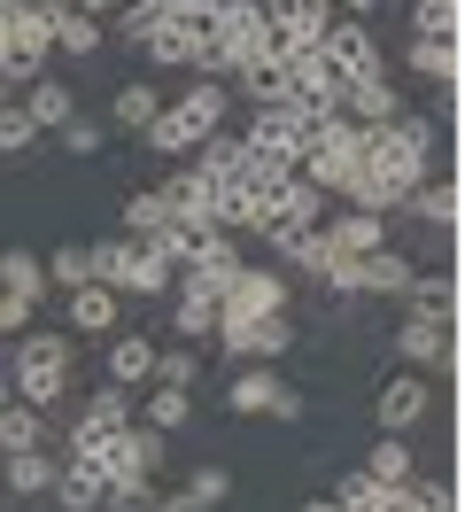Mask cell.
<instances>
[{"mask_svg": "<svg viewBox=\"0 0 465 512\" xmlns=\"http://www.w3.org/2000/svg\"><path fill=\"white\" fill-rule=\"evenodd\" d=\"M427 163H434V125L419 109H403L396 125H365V171L396 194V210L411 187H427Z\"/></svg>", "mask_w": 465, "mask_h": 512, "instance_id": "obj_1", "label": "cell"}, {"mask_svg": "<svg viewBox=\"0 0 465 512\" xmlns=\"http://www.w3.org/2000/svg\"><path fill=\"white\" fill-rule=\"evenodd\" d=\"M70 334H16V350H8V373L0 381L16 388V404H39V412H55L62 396H70Z\"/></svg>", "mask_w": 465, "mask_h": 512, "instance_id": "obj_2", "label": "cell"}, {"mask_svg": "<svg viewBox=\"0 0 465 512\" xmlns=\"http://www.w3.org/2000/svg\"><path fill=\"white\" fill-rule=\"evenodd\" d=\"M55 8L62 0H16L0 16V78H47V47H55Z\"/></svg>", "mask_w": 465, "mask_h": 512, "instance_id": "obj_3", "label": "cell"}, {"mask_svg": "<svg viewBox=\"0 0 465 512\" xmlns=\"http://www.w3.org/2000/svg\"><path fill=\"white\" fill-rule=\"evenodd\" d=\"M357 171H365V125H349L341 109H326V117H318V140H310V156L295 163V179H310L318 194H341Z\"/></svg>", "mask_w": 465, "mask_h": 512, "instance_id": "obj_4", "label": "cell"}, {"mask_svg": "<svg viewBox=\"0 0 465 512\" xmlns=\"http://www.w3.org/2000/svg\"><path fill=\"white\" fill-rule=\"evenodd\" d=\"M310 140H318V109H295V101H272V109H256L241 132V148L248 156H264V163H295L310 156Z\"/></svg>", "mask_w": 465, "mask_h": 512, "instance_id": "obj_5", "label": "cell"}, {"mask_svg": "<svg viewBox=\"0 0 465 512\" xmlns=\"http://www.w3.org/2000/svg\"><path fill=\"white\" fill-rule=\"evenodd\" d=\"M163 458H171V435H155V427H117L109 443H101V474H109V497L117 489H148L155 474H163Z\"/></svg>", "mask_w": 465, "mask_h": 512, "instance_id": "obj_6", "label": "cell"}, {"mask_svg": "<svg viewBox=\"0 0 465 512\" xmlns=\"http://www.w3.org/2000/svg\"><path fill=\"white\" fill-rule=\"evenodd\" d=\"M318 55L334 63L341 86H357V78H388V55H380L372 24H349V16H326V32H318Z\"/></svg>", "mask_w": 465, "mask_h": 512, "instance_id": "obj_7", "label": "cell"}, {"mask_svg": "<svg viewBox=\"0 0 465 512\" xmlns=\"http://www.w3.org/2000/svg\"><path fill=\"white\" fill-rule=\"evenodd\" d=\"M264 311H295V295H287V272L272 264H241L225 295H217V319H264Z\"/></svg>", "mask_w": 465, "mask_h": 512, "instance_id": "obj_8", "label": "cell"}, {"mask_svg": "<svg viewBox=\"0 0 465 512\" xmlns=\"http://www.w3.org/2000/svg\"><path fill=\"white\" fill-rule=\"evenodd\" d=\"M396 357L411 365V373L450 365V311H434V303L411 295V311H403V326H396Z\"/></svg>", "mask_w": 465, "mask_h": 512, "instance_id": "obj_9", "label": "cell"}, {"mask_svg": "<svg viewBox=\"0 0 465 512\" xmlns=\"http://www.w3.org/2000/svg\"><path fill=\"white\" fill-rule=\"evenodd\" d=\"M225 404L248 412V419H303V396L279 381L272 365H241V373L225 381Z\"/></svg>", "mask_w": 465, "mask_h": 512, "instance_id": "obj_10", "label": "cell"}, {"mask_svg": "<svg viewBox=\"0 0 465 512\" xmlns=\"http://www.w3.org/2000/svg\"><path fill=\"white\" fill-rule=\"evenodd\" d=\"M117 427H132V388L101 381V388L86 396V412L70 419V435H62V450H86V458H101V443H109Z\"/></svg>", "mask_w": 465, "mask_h": 512, "instance_id": "obj_11", "label": "cell"}, {"mask_svg": "<svg viewBox=\"0 0 465 512\" xmlns=\"http://www.w3.org/2000/svg\"><path fill=\"white\" fill-rule=\"evenodd\" d=\"M62 512H101L109 505V474H101V458H86V450H62L55 458V489H47Z\"/></svg>", "mask_w": 465, "mask_h": 512, "instance_id": "obj_12", "label": "cell"}, {"mask_svg": "<svg viewBox=\"0 0 465 512\" xmlns=\"http://www.w3.org/2000/svg\"><path fill=\"white\" fill-rule=\"evenodd\" d=\"M380 435H411V427H427V412H434V388H427V373H396V381L380 388Z\"/></svg>", "mask_w": 465, "mask_h": 512, "instance_id": "obj_13", "label": "cell"}, {"mask_svg": "<svg viewBox=\"0 0 465 512\" xmlns=\"http://www.w3.org/2000/svg\"><path fill=\"white\" fill-rule=\"evenodd\" d=\"M287 101H295V109H318V117H326V109H341V78H334V63H326L318 47L287 63Z\"/></svg>", "mask_w": 465, "mask_h": 512, "instance_id": "obj_14", "label": "cell"}, {"mask_svg": "<svg viewBox=\"0 0 465 512\" xmlns=\"http://www.w3.org/2000/svg\"><path fill=\"white\" fill-rule=\"evenodd\" d=\"M318 218H326V194L310 187V179H287L279 202H272V218L256 225V233H264V241H287V233H303V225H318Z\"/></svg>", "mask_w": 465, "mask_h": 512, "instance_id": "obj_15", "label": "cell"}, {"mask_svg": "<svg viewBox=\"0 0 465 512\" xmlns=\"http://www.w3.org/2000/svg\"><path fill=\"white\" fill-rule=\"evenodd\" d=\"M109 288H117V295H171V256L155 249V241H132Z\"/></svg>", "mask_w": 465, "mask_h": 512, "instance_id": "obj_16", "label": "cell"}, {"mask_svg": "<svg viewBox=\"0 0 465 512\" xmlns=\"http://www.w3.org/2000/svg\"><path fill=\"white\" fill-rule=\"evenodd\" d=\"M341 117H349V125H396L403 117L396 78H357V86H341Z\"/></svg>", "mask_w": 465, "mask_h": 512, "instance_id": "obj_17", "label": "cell"}, {"mask_svg": "<svg viewBox=\"0 0 465 512\" xmlns=\"http://www.w3.org/2000/svg\"><path fill=\"white\" fill-rule=\"evenodd\" d=\"M124 295L117 288H101V280H86V288H70V303H62V311H70V334H101V342H109V334H117V311Z\"/></svg>", "mask_w": 465, "mask_h": 512, "instance_id": "obj_18", "label": "cell"}, {"mask_svg": "<svg viewBox=\"0 0 465 512\" xmlns=\"http://www.w3.org/2000/svg\"><path fill=\"white\" fill-rule=\"evenodd\" d=\"M411 288H419V264L411 256H396V249L357 256V295H411Z\"/></svg>", "mask_w": 465, "mask_h": 512, "instance_id": "obj_19", "label": "cell"}, {"mask_svg": "<svg viewBox=\"0 0 465 512\" xmlns=\"http://www.w3.org/2000/svg\"><path fill=\"white\" fill-rule=\"evenodd\" d=\"M318 233L334 241V256H372V249H388V218H372V210H341V218H326Z\"/></svg>", "mask_w": 465, "mask_h": 512, "instance_id": "obj_20", "label": "cell"}, {"mask_svg": "<svg viewBox=\"0 0 465 512\" xmlns=\"http://www.w3.org/2000/svg\"><path fill=\"white\" fill-rule=\"evenodd\" d=\"M0 481H8V497H47L55 489V450H8Z\"/></svg>", "mask_w": 465, "mask_h": 512, "instance_id": "obj_21", "label": "cell"}, {"mask_svg": "<svg viewBox=\"0 0 465 512\" xmlns=\"http://www.w3.org/2000/svg\"><path fill=\"white\" fill-rule=\"evenodd\" d=\"M163 194H171V218H179V225H210L217 187L202 179V171H171V179H163ZM210 233H217V225H210Z\"/></svg>", "mask_w": 465, "mask_h": 512, "instance_id": "obj_22", "label": "cell"}, {"mask_svg": "<svg viewBox=\"0 0 465 512\" xmlns=\"http://www.w3.org/2000/svg\"><path fill=\"white\" fill-rule=\"evenodd\" d=\"M148 148H155V156H194L202 132H194V117H186L179 101H163V109L148 117Z\"/></svg>", "mask_w": 465, "mask_h": 512, "instance_id": "obj_23", "label": "cell"}, {"mask_svg": "<svg viewBox=\"0 0 465 512\" xmlns=\"http://www.w3.org/2000/svg\"><path fill=\"white\" fill-rule=\"evenodd\" d=\"M8 450H47V412L39 404H16V396L0 404V458Z\"/></svg>", "mask_w": 465, "mask_h": 512, "instance_id": "obj_24", "label": "cell"}, {"mask_svg": "<svg viewBox=\"0 0 465 512\" xmlns=\"http://www.w3.org/2000/svg\"><path fill=\"white\" fill-rule=\"evenodd\" d=\"M24 117L39 132H62L70 117H78V101H70V86L62 78H31V94H24Z\"/></svg>", "mask_w": 465, "mask_h": 512, "instance_id": "obj_25", "label": "cell"}, {"mask_svg": "<svg viewBox=\"0 0 465 512\" xmlns=\"http://www.w3.org/2000/svg\"><path fill=\"white\" fill-rule=\"evenodd\" d=\"M403 70H419V78H434V86H458V39L411 32V55H403Z\"/></svg>", "mask_w": 465, "mask_h": 512, "instance_id": "obj_26", "label": "cell"}, {"mask_svg": "<svg viewBox=\"0 0 465 512\" xmlns=\"http://www.w3.org/2000/svg\"><path fill=\"white\" fill-rule=\"evenodd\" d=\"M171 334H179V342H202V334H217V295H210V288H194V280H179Z\"/></svg>", "mask_w": 465, "mask_h": 512, "instance_id": "obj_27", "label": "cell"}, {"mask_svg": "<svg viewBox=\"0 0 465 512\" xmlns=\"http://www.w3.org/2000/svg\"><path fill=\"white\" fill-rule=\"evenodd\" d=\"M272 256H287V264H295V272H310V280H326V264H334V241H326L318 225H303V233L272 241Z\"/></svg>", "mask_w": 465, "mask_h": 512, "instance_id": "obj_28", "label": "cell"}, {"mask_svg": "<svg viewBox=\"0 0 465 512\" xmlns=\"http://www.w3.org/2000/svg\"><path fill=\"white\" fill-rule=\"evenodd\" d=\"M0 295H24V303H47V264L31 249H8L0 256Z\"/></svg>", "mask_w": 465, "mask_h": 512, "instance_id": "obj_29", "label": "cell"}, {"mask_svg": "<svg viewBox=\"0 0 465 512\" xmlns=\"http://www.w3.org/2000/svg\"><path fill=\"white\" fill-rule=\"evenodd\" d=\"M179 109L194 117V132L210 140V132H225V109H233V101H225V86H217V78H194V86L179 94Z\"/></svg>", "mask_w": 465, "mask_h": 512, "instance_id": "obj_30", "label": "cell"}, {"mask_svg": "<svg viewBox=\"0 0 465 512\" xmlns=\"http://www.w3.org/2000/svg\"><path fill=\"white\" fill-rule=\"evenodd\" d=\"M109 381H155V342L148 334H117V342H109Z\"/></svg>", "mask_w": 465, "mask_h": 512, "instance_id": "obj_31", "label": "cell"}, {"mask_svg": "<svg viewBox=\"0 0 465 512\" xmlns=\"http://www.w3.org/2000/svg\"><path fill=\"white\" fill-rule=\"evenodd\" d=\"M233 86H241L256 109H272V101H287V63H272V55H256V63L233 70Z\"/></svg>", "mask_w": 465, "mask_h": 512, "instance_id": "obj_32", "label": "cell"}, {"mask_svg": "<svg viewBox=\"0 0 465 512\" xmlns=\"http://www.w3.org/2000/svg\"><path fill=\"white\" fill-rule=\"evenodd\" d=\"M163 225H171V194L163 187H140L132 202H124V233H132V241H155Z\"/></svg>", "mask_w": 465, "mask_h": 512, "instance_id": "obj_33", "label": "cell"}, {"mask_svg": "<svg viewBox=\"0 0 465 512\" xmlns=\"http://www.w3.org/2000/svg\"><path fill=\"white\" fill-rule=\"evenodd\" d=\"M155 109H163V94H155L148 78H132V86H124V94L109 101V125H117V132H148V117H155Z\"/></svg>", "mask_w": 465, "mask_h": 512, "instance_id": "obj_34", "label": "cell"}, {"mask_svg": "<svg viewBox=\"0 0 465 512\" xmlns=\"http://www.w3.org/2000/svg\"><path fill=\"white\" fill-rule=\"evenodd\" d=\"M365 474H372V481H419V458H411V443H403V435H380V443L365 450Z\"/></svg>", "mask_w": 465, "mask_h": 512, "instance_id": "obj_35", "label": "cell"}, {"mask_svg": "<svg viewBox=\"0 0 465 512\" xmlns=\"http://www.w3.org/2000/svg\"><path fill=\"white\" fill-rule=\"evenodd\" d=\"M39 264H47V288H62V295L93 280V249H86V241H70V249H55V256H39Z\"/></svg>", "mask_w": 465, "mask_h": 512, "instance_id": "obj_36", "label": "cell"}, {"mask_svg": "<svg viewBox=\"0 0 465 512\" xmlns=\"http://www.w3.org/2000/svg\"><path fill=\"white\" fill-rule=\"evenodd\" d=\"M186 419H194V396H186V388H155V396H148V419H140V427H155V435H179Z\"/></svg>", "mask_w": 465, "mask_h": 512, "instance_id": "obj_37", "label": "cell"}, {"mask_svg": "<svg viewBox=\"0 0 465 512\" xmlns=\"http://www.w3.org/2000/svg\"><path fill=\"white\" fill-rule=\"evenodd\" d=\"M55 47H62V55H93V47H101V24L62 0V8H55Z\"/></svg>", "mask_w": 465, "mask_h": 512, "instance_id": "obj_38", "label": "cell"}, {"mask_svg": "<svg viewBox=\"0 0 465 512\" xmlns=\"http://www.w3.org/2000/svg\"><path fill=\"white\" fill-rule=\"evenodd\" d=\"M380 489H388V481H372L365 466H349V474L334 481V505L341 512H372V505H380Z\"/></svg>", "mask_w": 465, "mask_h": 512, "instance_id": "obj_39", "label": "cell"}, {"mask_svg": "<svg viewBox=\"0 0 465 512\" xmlns=\"http://www.w3.org/2000/svg\"><path fill=\"white\" fill-rule=\"evenodd\" d=\"M403 210H419V218H434V225H458V187H411Z\"/></svg>", "mask_w": 465, "mask_h": 512, "instance_id": "obj_40", "label": "cell"}, {"mask_svg": "<svg viewBox=\"0 0 465 512\" xmlns=\"http://www.w3.org/2000/svg\"><path fill=\"white\" fill-rule=\"evenodd\" d=\"M411 32H427V39H458V0H419V8H411Z\"/></svg>", "mask_w": 465, "mask_h": 512, "instance_id": "obj_41", "label": "cell"}, {"mask_svg": "<svg viewBox=\"0 0 465 512\" xmlns=\"http://www.w3.org/2000/svg\"><path fill=\"white\" fill-rule=\"evenodd\" d=\"M31 140H39V125L24 117V101H8V109H0V156H24Z\"/></svg>", "mask_w": 465, "mask_h": 512, "instance_id": "obj_42", "label": "cell"}, {"mask_svg": "<svg viewBox=\"0 0 465 512\" xmlns=\"http://www.w3.org/2000/svg\"><path fill=\"white\" fill-rule=\"evenodd\" d=\"M186 497H194V505H225V497H233V474H225V466H194V481H186Z\"/></svg>", "mask_w": 465, "mask_h": 512, "instance_id": "obj_43", "label": "cell"}, {"mask_svg": "<svg viewBox=\"0 0 465 512\" xmlns=\"http://www.w3.org/2000/svg\"><path fill=\"white\" fill-rule=\"evenodd\" d=\"M194 373H202V365H194L186 342H179V350H155V381H163V388H194Z\"/></svg>", "mask_w": 465, "mask_h": 512, "instance_id": "obj_44", "label": "cell"}, {"mask_svg": "<svg viewBox=\"0 0 465 512\" xmlns=\"http://www.w3.org/2000/svg\"><path fill=\"white\" fill-rule=\"evenodd\" d=\"M70 156H101V140H109V125H93V117H70V125L55 132Z\"/></svg>", "mask_w": 465, "mask_h": 512, "instance_id": "obj_45", "label": "cell"}, {"mask_svg": "<svg viewBox=\"0 0 465 512\" xmlns=\"http://www.w3.org/2000/svg\"><path fill=\"white\" fill-rule=\"evenodd\" d=\"M148 32H155V0H124V8H117V39H132V47H140Z\"/></svg>", "mask_w": 465, "mask_h": 512, "instance_id": "obj_46", "label": "cell"}, {"mask_svg": "<svg viewBox=\"0 0 465 512\" xmlns=\"http://www.w3.org/2000/svg\"><path fill=\"white\" fill-rule=\"evenodd\" d=\"M31 311H39V303H24V295H0V342L31 334Z\"/></svg>", "mask_w": 465, "mask_h": 512, "instance_id": "obj_47", "label": "cell"}, {"mask_svg": "<svg viewBox=\"0 0 465 512\" xmlns=\"http://www.w3.org/2000/svg\"><path fill=\"white\" fill-rule=\"evenodd\" d=\"M101 512H155V481H148V489H117Z\"/></svg>", "mask_w": 465, "mask_h": 512, "instance_id": "obj_48", "label": "cell"}, {"mask_svg": "<svg viewBox=\"0 0 465 512\" xmlns=\"http://www.w3.org/2000/svg\"><path fill=\"white\" fill-rule=\"evenodd\" d=\"M155 512H210V505H194V497L179 489V497H155Z\"/></svg>", "mask_w": 465, "mask_h": 512, "instance_id": "obj_49", "label": "cell"}, {"mask_svg": "<svg viewBox=\"0 0 465 512\" xmlns=\"http://www.w3.org/2000/svg\"><path fill=\"white\" fill-rule=\"evenodd\" d=\"M70 8H78V16H93V24H101V16H109V8H124V0H70Z\"/></svg>", "mask_w": 465, "mask_h": 512, "instance_id": "obj_50", "label": "cell"}, {"mask_svg": "<svg viewBox=\"0 0 465 512\" xmlns=\"http://www.w3.org/2000/svg\"><path fill=\"white\" fill-rule=\"evenodd\" d=\"M341 8H349V24H365V16L380 8V0H341Z\"/></svg>", "mask_w": 465, "mask_h": 512, "instance_id": "obj_51", "label": "cell"}, {"mask_svg": "<svg viewBox=\"0 0 465 512\" xmlns=\"http://www.w3.org/2000/svg\"><path fill=\"white\" fill-rule=\"evenodd\" d=\"M295 512H341V505H334V497H318V505H295Z\"/></svg>", "mask_w": 465, "mask_h": 512, "instance_id": "obj_52", "label": "cell"}, {"mask_svg": "<svg viewBox=\"0 0 465 512\" xmlns=\"http://www.w3.org/2000/svg\"><path fill=\"white\" fill-rule=\"evenodd\" d=\"M310 8H318V16H334V8H341V0H310Z\"/></svg>", "mask_w": 465, "mask_h": 512, "instance_id": "obj_53", "label": "cell"}, {"mask_svg": "<svg viewBox=\"0 0 465 512\" xmlns=\"http://www.w3.org/2000/svg\"><path fill=\"white\" fill-rule=\"evenodd\" d=\"M8 101H16V86H8V78H0V109H8Z\"/></svg>", "mask_w": 465, "mask_h": 512, "instance_id": "obj_54", "label": "cell"}, {"mask_svg": "<svg viewBox=\"0 0 465 512\" xmlns=\"http://www.w3.org/2000/svg\"><path fill=\"white\" fill-rule=\"evenodd\" d=\"M8 8H16V0H0V16H8Z\"/></svg>", "mask_w": 465, "mask_h": 512, "instance_id": "obj_55", "label": "cell"}, {"mask_svg": "<svg viewBox=\"0 0 465 512\" xmlns=\"http://www.w3.org/2000/svg\"><path fill=\"white\" fill-rule=\"evenodd\" d=\"M0 404H8V381H0Z\"/></svg>", "mask_w": 465, "mask_h": 512, "instance_id": "obj_56", "label": "cell"}]
</instances>
